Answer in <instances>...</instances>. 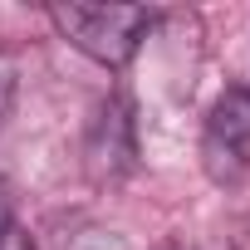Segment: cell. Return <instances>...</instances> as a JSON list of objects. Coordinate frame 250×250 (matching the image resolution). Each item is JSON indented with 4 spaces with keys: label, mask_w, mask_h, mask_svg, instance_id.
Masks as SVG:
<instances>
[{
    "label": "cell",
    "mask_w": 250,
    "mask_h": 250,
    "mask_svg": "<svg viewBox=\"0 0 250 250\" xmlns=\"http://www.w3.org/2000/svg\"><path fill=\"white\" fill-rule=\"evenodd\" d=\"M0 250H35V240H30V230L15 221V206H10L5 191H0Z\"/></svg>",
    "instance_id": "3957f363"
},
{
    "label": "cell",
    "mask_w": 250,
    "mask_h": 250,
    "mask_svg": "<svg viewBox=\"0 0 250 250\" xmlns=\"http://www.w3.org/2000/svg\"><path fill=\"white\" fill-rule=\"evenodd\" d=\"M10 98H15V69H10L5 54H0V123H5V113H10Z\"/></svg>",
    "instance_id": "277c9868"
},
{
    "label": "cell",
    "mask_w": 250,
    "mask_h": 250,
    "mask_svg": "<svg viewBox=\"0 0 250 250\" xmlns=\"http://www.w3.org/2000/svg\"><path fill=\"white\" fill-rule=\"evenodd\" d=\"M206 143H211V152H226V157H240L250 147V88H226L216 98Z\"/></svg>",
    "instance_id": "7a4b0ae2"
},
{
    "label": "cell",
    "mask_w": 250,
    "mask_h": 250,
    "mask_svg": "<svg viewBox=\"0 0 250 250\" xmlns=\"http://www.w3.org/2000/svg\"><path fill=\"white\" fill-rule=\"evenodd\" d=\"M49 20L74 49H83L108 69L128 64L152 30V10L143 5H79V0H69V5H49Z\"/></svg>",
    "instance_id": "6da1fadb"
}]
</instances>
